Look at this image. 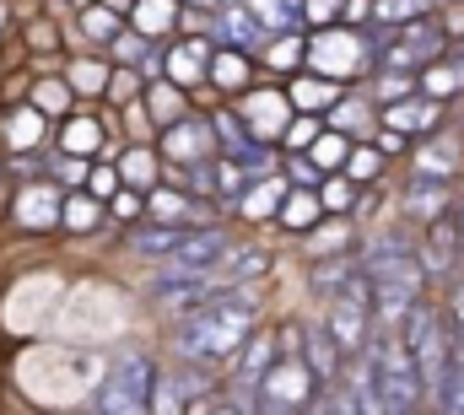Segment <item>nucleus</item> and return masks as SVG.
<instances>
[{"label":"nucleus","mask_w":464,"mask_h":415,"mask_svg":"<svg viewBox=\"0 0 464 415\" xmlns=\"http://www.w3.org/2000/svg\"><path fill=\"white\" fill-rule=\"evenodd\" d=\"M151 378L157 362L146 351H119L103 383L92 389V415H151Z\"/></svg>","instance_id":"1"},{"label":"nucleus","mask_w":464,"mask_h":415,"mask_svg":"<svg viewBox=\"0 0 464 415\" xmlns=\"http://www.w3.org/2000/svg\"><path fill=\"white\" fill-rule=\"evenodd\" d=\"M303 71H314V76H324V82H341V87H356V82L372 71L367 33L341 27V22L308 33V60H303Z\"/></svg>","instance_id":"2"},{"label":"nucleus","mask_w":464,"mask_h":415,"mask_svg":"<svg viewBox=\"0 0 464 415\" xmlns=\"http://www.w3.org/2000/svg\"><path fill=\"white\" fill-rule=\"evenodd\" d=\"M405 173L411 179H432V184H464V130L443 124L427 140H416L411 157H405Z\"/></svg>","instance_id":"3"},{"label":"nucleus","mask_w":464,"mask_h":415,"mask_svg":"<svg viewBox=\"0 0 464 415\" xmlns=\"http://www.w3.org/2000/svg\"><path fill=\"white\" fill-rule=\"evenodd\" d=\"M232 108H237V119L248 124V135H254V140H265V146H276V140H281V130H286V124H292V113H297L292 98H286V82H265V76H259V82H254V87H248ZM276 151H281V146H276Z\"/></svg>","instance_id":"4"},{"label":"nucleus","mask_w":464,"mask_h":415,"mask_svg":"<svg viewBox=\"0 0 464 415\" xmlns=\"http://www.w3.org/2000/svg\"><path fill=\"white\" fill-rule=\"evenodd\" d=\"M319 378L308 372V362L303 356H281L259 383H254V400H265V405H276V410H292V415H308V405L319 400Z\"/></svg>","instance_id":"5"},{"label":"nucleus","mask_w":464,"mask_h":415,"mask_svg":"<svg viewBox=\"0 0 464 415\" xmlns=\"http://www.w3.org/2000/svg\"><path fill=\"white\" fill-rule=\"evenodd\" d=\"M416 265H421V275H427V292H443L454 275H464V254H459L454 216L421 227V237H416Z\"/></svg>","instance_id":"6"},{"label":"nucleus","mask_w":464,"mask_h":415,"mask_svg":"<svg viewBox=\"0 0 464 415\" xmlns=\"http://www.w3.org/2000/svg\"><path fill=\"white\" fill-rule=\"evenodd\" d=\"M157 157L168 168H195V162H211L217 157V135H211V113H184L179 124L157 130Z\"/></svg>","instance_id":"7"},{"label":"nucleus","mask_w":464,"mask_h":415,"mask_svg":"<svg viewBox=\"0 0 464 415\" xmlns=\"http://www.w3.org/2000/svg\"><path fill=\"white\" fill-rule=\"evenodd\" d=\"M459 200V184H432V179H400V189H394V216L405 221V227H432V221H443L449 210Z\"/></svg>","instance_id":"8"},{"label":"nucleus","mask_w":464,"mask_h":415,"mask_svg":"<svg viewBox=\"0 0 464 415\" xmlns=\"http://www.w3.org/2000/svg\"><path fill=\"white\" fill-rule=\"evenodd\" d=\"M270 270H276V248L237 237L227 254L217 259V270H211L206 281H211V292H217V286H265V281H270Z\"/></svg>","instance_id":"9"},{"label":"nucleus","mask_w":464,"mask_h":415,"mask_svg":"<svg viewBox=\"0 0 464 415\" xmlns=\"http://www.w3.org/2000/svg\"><path fill=\"white\" fill-rule=\"evenodd\" d=\"M206 38H211L217 49H243V54H259V49L270 43V33L259 27V16H254L243 0H227V5H217V11H211Z\"/></svg>","instance_id":"10"},{"label":"nucleus","mask_w":464,"mask_h":415,"mask_svg":"<svg viewBox=\"0 0 464 415\" xmlns=\"http://www.w3.org/2000/svg\"><path fill=\"white\" fill-rule=\"evenodd\" d=\"M378 124H383V130H400L405 140H427L432 130L449 124V108L432 103V98H421V92H411V98H400V103L378 108Z\"/></svg>","instance_id":"11"},{"label":"nucleus","mask_w":464,"mask_h":415,"mask_svg":"<svg viewBox=\"0 0 464 415\" xmlns=\"http://www.w3.org/2000/svg\"><path fill=\"white\" fill-rule=\"evenodd\" d=\"M211 38H168V76L173 87H184L189 98L206 92V71H211Z\"/></svg>","instance_id":"12"},{"label":"nucleus","mask_w":464,"mask_h":415,"mask_svg":"<svg viewBox=\"0 0 464 415\" xmlns=\"http://www.w3.org/2000/svg\"><path fill=\"white\" fill-rule=\"evenodd\" d=\"M276 362H281V329H276V323H254V329H248V340L237 345V356H232L227 367H232V378H237V383H248V389H254Z\"/></svg>","instance_id":"13"},{"label":"nucleus","mask_w":464,"mask_h":415,"mask_svg":"<svg viewBox=\"0 0 464 415\" xmlns=\"http://www.w3.org/2000/svg\"><path fill=\"white\" fill-rule=\"evenodd\" d=\"M319 323L330 329V340L341 345V356H346V362H351V356H362V351H367V340H372V308H356V303H341V297L319 308Z\"/></svg>","instance_id":"14"},{"label":"nucleus","mask_w":464,"mask_h":415,"mask_svg":"<svg viewBox=\"0 0 464 415\" xmlns=\"http://www.w3.org/2000/svg\"><path fill=\"white\" fill-rule=\"evenodd\" d=\"M254 82H259V60H254V54H243V49H211L206 87H211L222 103H237Z\"/></svg>","instance_id":"15"},{"label":"nucleus","mask_w":464,"mask_h":415,"mask_svg":"<svg viewBox=\"0 0 464 415\" xmlns=\"http://www.w3.org/2000/svg\"><path fill=\"white\" fill-rule=\"evenodd\" d=\"M324 130H335V135H346V140H372L383 124H378V103L362 92V87H346L330 113H324Z\"/></svg>","instance_id":"16"},{"label":"nucleus","mask_w":464,"mask_h":415,"mask_svg":"<svg viewBox=\"0 0 464 415\" xmlns=\"http://www.w3.org/2000/svg\"><path fill=\"white\" fill-rule=\"evenodd\" d=\"M286 179L281 173H270V179H248V189L232 200V221L237 227H270L276 221V210H281V200H286Z\"/></svg>","instance_id":"17"},{"label":"nucleus","mask_w":464,"mask_h":415,"mask_svg":"<svg viewBox=\"0 0 464 415\" xmlns=\"http://www.w3.org/2000/svg\"><path fill=\"white\" fill-rule=\"evenodd\" d=\"M60 184H49V179H33V184H22V195H16V206H11V221L22 227V232H49V227H60Z\"/></svg>","instance_id":"18"},{"label":"nucleus","mask_w":464,"mask_h":415,"mask_svg":"<svg viewBox=\"0 0 464 415\" xmlns=\"http://www.w3.org/2000/svg\"><path fill=\"white\" fill-rule=\"evenodd\" d=\"M416 92L421 98H432V103H454V98H464V43H449L421 76H416Z\"/></svg>","instance_id":"19"},{"label":"nucleus","mask_w":464,"mask_h":415,"mask_svg":"<svg viewBox=\"0 0 464 415\" xmlns=\"http://www.w3.org/2000/svg\"><path fill=\"white\" fill-rule=\"evenodd\" d=\"M254 60H259V76H265V82H292V76L303 71V60H308V33H303V27H297V33H276Z\"/></svg>","instance_id":"20"},{"label":"nucleus","mask_w":464,"mask_h":415,"mask_svg":"<svg viewBox=\"0 0 464 415\" xmlns=\"http://www.w3.org/2000/svg\"><path fill=\"white\" fill-rule=\"evenodd\" d=\"M297 356L308 362V372H314L319 383H341L346 356H341V345L330 340V329H324L319 318H303V345H297Z\"/></svg>","instance_id":"21"},{"label":"nucleus","mask_w":464,"mask_h":415,"mask_svg":"<svg viewBox=\"0 0 464 415\" xmlns=\"http://www.w3.org/2000/svg\"><path fill=\"white\" fill-rule=\"evenodd\" d=\"M351 270H356V254H324V259H303V286H308V297L324 308V303H335V297H341V286L351 281Z\"/></svg>","instance_id":"22"},{"label":"nucleus","mask_w":464,"mask_h":415,"mask_svg":"<svg viewBox=\"0 0 464 415\" xmlns=\"http://www.w3.org/2000/svg\"><path fill=\"white\" fill-rule=\"evenodd\" d=\"M119 184L124 189H157L162 184V157H157V140H124V151H119Z\"/></svg>","instance_id":"23"},{"label":"nucleus","mask_w":464,"mask_h":415,"mask_svg":"<svg viewBox=\"0 0 464 415\" xmlns=\"http://www.w3.org/2000/svg\"><path fill=\"white\" fill-rule=\"evenodd\" d=\"M356 243H362V227L351 221V216H324L308 237H297V248H303V259H324V254H356Z\"/></svg>","instance_id":"24"},{"label":"nucleus","mask_w":464,"mask_h":415,"mask_svg":"<svg viewBox=\"0 0 464 415\" xmlns=\"http://www.w3.org/2000/svg\"><path fill=\"white\" fill-rule=\"evenodd\" d=\"M179 0H135V11L124 16L140 38H151V43H168V38H179Z\"/></svg>","instance_id":"25"},{"label":"nucleus","mask_w":464,"mask_h":415,"mask_svg":"<svg viewBox=\"0 0 464 415\" xmlns=\"http://www.w3.org/2000/svg\"><path fill=\"white\" fill-rule=\"evenodd\" d=\"M103 146H109V130H103V119H92V113H71L65 124H60V151L65 157H103Z\"/></svg>","instance_id":"26"},{"label":"nucleus","mask_w":464,"mask_h":415,"mask_svg":"<svg viewBox=\"0 0 464 415\" xmlns=\"http://www.w3.org/2000/svg\"><path fill=\"white\" fill-rule=\"evenodd\" d=\"M319 221H324L319 189H286V200H281V210H276L270 227H281V232H292V237H308Z\"/></svg>","instance_id":"27"},{"label":"nucleus","mask_w":464,"mask_h":415,"mask_svg":"<svg viewBox=\"0 0 464 415\" xmlns=\"http://www.w3.org/2000/svg\"><path fill=\"white\" fill-rule=\"evenodd\" d=\"M341 92H346L341 82H324V76H314V71H297V76L286 82V98H292V108H297V113H319V119L330 113V103H335Z\"/></svg>","instance_id":"28"},{"label":"nucleus","mask_w":464,"mask_h":415,"mask_svg":"<svg viewBox=\"0 0 464 415\" xmlns=\"http://www.w3.org/2000/svg\"><path fill=\"white\" fill-rule=\"evenodd\" d=\"M140 103H146V113H151L157 130H168V124H179L184 113H195V98H189L184 87H173V82H146Z\"/></svg>","instance_id":"29"},{"label":"nucleus","mask_w":464,"mask_h":415,"mask_svg":"<svg viewBox=\"0 0 464 415\" xmlns=\"http://www.w3.org/2000/svg\"><path fill=\"white\" fill-rule=\"evenodd\" d=\"M179 237H184V227H157V221H135L130 232H124V248L130 254H140V259H162L168 265V254L179 248Z\"/></svg>","instance_id":"30"},{"label":"nucleus","mask_w":464,"mask_h":415,"mask_svg":"<svg viewBox=\"0 0 464 415\" xmlns=\"http://www.w3.org/2000/svg\"><path fill=\"white\" fill-rule=\"evenodd\" d=\"M341 173H346L356 189H372V184H383L389 162L378 157V146H372V140H351V151H346V162H341Z\"/></svg>","instance_id":"31"},{"label":"nucleus","mask_w":464,"mask_h":415,"mask_svg":"<svg viewBox=\"0 0 464 415\" xmlns=\"http://www.w3.org/2000/svg\"><path fill=\"white\" fill-rule=\"evenodd\" d=\"M103 216H109V206L92 200L87 189H71V195L60 200V227H65V232H98Z\"/></svg>","instance_id":"32"},{"label":"nucleus","mask_w":464,"mask_h":415,"mask_svg":"<svg viewBox=\"0 0 464 415\" xmlns=\"http://www.w3.org/2000/svg\"><path fill=\"white\" fill-rule=\"evenodd\" d=\"M189 405L195 400H189L179 367H157V378H151V415H184Z\"/></svg>","instance_id":"33"},{"label":"nucleus","mask_w":464,"mask_h":415,"mask_svg":"<svg viewBox=\"0 0 464 415\" xmlns=\"http://www.w3.org/2000/svg\"><path fill=\"white\" fill-rule=\"evenodd\" d=\"M109 76H114V65H109V60H98V54H87V60H71L65 87H71V92H82V98H103V92H109Z\"/></svg>","instance_id":"34"},{"label":"nucleus","mask_w":464,"mask_h":415,"mask_svg":"<svg viewBox=\"0 0 464 415\" xmlns=\"http://www.w3.org/2000/svg\"><path fill=\"white\" fill-rule=\"evenodd\" d=\"M119 27H124V16H114V11H109V5H98V0L82 11V38H87L92 49H109V43L119 38Z\"/></svg>","instance_id":"35"},{"label":"nucleus","mask_w":464,"mask_h":415,"mask_svg":"<svg viewBox=\"0 0 464 415\" xmlns=\"http://www.w3.org/2000/svg\"><path fill=\"white\" fill-rule=\"evenodd\" d=\"M5 140H11L16 151H33V146L44 140V113H38V108H16V113H5Z\"/></svg>","instance_id":"36"},{"label":"nucleus","mask_w":464,"mask_h":415,"mask_svg":"<svg viewBox=\"0 0 464 415\" xmlns=\"http://www.w3.org/2000/svg\"><path fill=\"white\" fill-rule=\"evenodd\" d=\"M319 130H324V119H319V113H292V124H286V130H281V140H276V146H281V157L308 151V146L319 140Z\"/></svg>","instance_id":"37"},{"label":"nucleus","mask_w":464,"mask_h":415,"mask_svg":"<svg viewBox=\"0 0 464 415\" xmlns=\"http://www.w3.org/2000/svg\"><path fill=\"white\" fill-rule=\"evenodd\" d=\"M346 151H351L346 135H335V130H319V140H314V146H308L303 157H314V168H319V173H341Z\"/></svg>","instance_id":"38"},{"label":"nucleus","mask_w":464,"mask_h":415,"mask_svg":"<svg viewBox=\"0 0 464 415\" xmlns=\"http://www.w3.org/2000/svg\"><path fill=\"white\" fill-rule=\"evenodd\" d=\"M319 206H324V216H351V206H356V184H351L346 173H324Z\"/></svg>","instance_id":"39"},{"label":"nucleus","mask_w":464,"mask_h":415,"mask_svg":"<svg viewBox=\"0 0 464 415\" xmlns=\"http://www.w3.org/2000/svg\"><path fill=\"white\" fill-rule=\"evenodd\" d=\"M146 49H151V38H140V33L124 22V27H119V38L103 49V54H109V65H130V71H135V65L146 60Z\"/></svg>","instance_id":"40"},{"label":"nucleus","mask_w":464,"mask_h":415,"mask_svg":"<svg viewBox=\"0 0 464 415\" xmlns=\"http://www.w3.org/2000/svg\"><path fill=\"white\" fill-rule=\"evenodd\" d=\"M308 415H356V394H351L346 383H324L319 400L308 405Z\"/></svg>","instance_id":"41"},{"label":"nucleus","mask_w":464,"mask_h":415,"mask_svg":"<svg viewBox=\"0 0 464 415\" xmlns=\"http://www.w3.org/2000/svg\"><path fill=\"white\" fill-rule=\"evenodd\" d=\"M140 92H146L140 71H130V65H114V76H109V92H103V98H109L114 108H124V103H135Z\"/></svg>","instance_id":"42"},{"label":"nucleus","mask_w":464,"mask_h":415,"mask_svg":"<svg viewBox=\"0 0 464 415\" xmlns=\"http://www.w3.org/2000/svg\"><path fill=\"white\" fill-rule=\"evenodd\" d=\"M109 221H119V227L146 221V195H140V189H119L114 200H109Z\"/></svg>","instance_id":"43"},{"label":"nucleus","mask_w":464,"mask_h":415,"mask_svg":"<svg viewBox=\"0 0 464 415\" xmlns=\"http://www.w3.org/2000/svg\"><path fill=\"white\" fill-rule=\"evenodd\" d=\"M438 303H443V318H449V329L454 334H464V275H454L443 292H432Z\"/></svg>","instance_id":"44"},{"label":"nucleus","mask_w":464,"mask_h":415,"mask_svg":"<svg viewBox=\"0 0 464 415\" xmlns=\"http://www.w3.org/2000/svg\"><path fill=\"white\" fill-rule=\"evenodd\" d=\"M119 189H124V184H119L114 162H92V173H87V195H92V200H114Z\"/></svg>","instance_id":"45"},{"label":"nucleus","mask_w":464,"mask_h":415,"mask_svg":"<svg viewBox=\"0 0 464 415\" xmlns=\"http://www.w3.org/2000/svg\"><path fill=\"white\" fill-rule=\"evenodd\" d=\"M341 5H346V0H303V27H308V33L335 27V22H341Z\"/></svg>","instance_id":"46"},{"label":"nucleus","mask_w":464,"mask_h":415,"mask_svg":"<svg viewBox=\"0 0 464 415\" xmlns=\"http://www.w3.org/2000/svg\"><path fill=\"white\" fill-rule=\"evenodd\" d=\"M33 108H38V113H65V108H71V87H65V82H38V87H33Z\"/></svg>","instance_id":"47"},{"label":"nucleus","mask_w":464,"mask_h":415,"mask_svg":"<svg viewBox=\"0 0 464 415\" xmlns=\"http://www.w3.org/2000/svg\"><path fill=\"white\" fill-rule=\"evenodd\" d=\"M87 173H92V162H87V157H65V151L54 157V179H60L65 189H87Z\"/></svg>","instance_id":"48"},{"label":"nucleus","mask_w":464,"mask_h":415,"mask_svg":"<svg viewBox=\"0 0 464 415\" xmlns=\"http://www.w3.org/2000/svg\"><path fill=\"white\" fill-rule=\"evenodd\" d=\"M372 146H378V157H383V162H394V157H411V146H416V140H405L400 130H378V135H372Z\"/></svg>","instance_id":"49"},{"label":"nucleus","mask_w":464,"mask_h":415,"mask_svg":"<svg viewBox=\"0 0 464 415\" xmlns=\"http://www.w3.org/2000/svg\"><path fill=\"white\" fill-rule=\"evenodd\" d=\"M341 27H356V33L372 27V0H346L341 5Z\"/></svg>","instance_id":"50"},{"label":"nucleus","mask_w":464,"mask_h":415,"mask_svg":"<svg viewBox=\"0 0 464 415\" xmlns=\"http://www.w3.org/2000/svg\"><path fill=\"white\" fill-rule=\"evenodd\" d=\"M33 49H54V27L49 22H33Z\"/></svg>","instance_id":"51"},{"label":"nucleus","mask_w":464,"mask_h":415,"mask_svg":"<svg viewBox=\"0 0 464 415\" xmlns=\"http://www.w3.org/2000/svg\"><path fill=\"white\" fill-rule=\"evenodd\" d=\"M179 5H184V11H206V16H211V11H217V5H227V0H179Z\"/></svg>","instance_id":"52"},{"label":"nucleus","mask_w":464,"mask_h":415,"mask_svg":"<svg viewBox=\"0 0 464 415\" xmlns=\"http://www.w3.org/2000/svg\"><path fill=\"white\" fill-rule=\"evenodd\" d=\"M449 216H454V232H459V254H464V195L454 200V210H449Z\"/></svg>","instance_id":"53"},{"label":"nucleus","mask_w":464,"mask_h":415,"mask_svg":"<svg viewBox=\"0 0 464 415\" xmlns=\"http://www.w3.org/2000/svg\"><path fill=\"white\" fill-rule=\"evenodd\" d=\"M98 5H109L114 16H130V11H135V0H98Z\"/></svg>","instance_id":"54"},{"label":"nucleus","mask_w":464,"mask_h":415,"mask_svg":"<svg viewBox=\"0 0 464 415\" xmlns=\"http://www.w3.org/2000/svg\"><path fill=\"white\" fill-rule=\"evenodd\" d=\"M71 5H76V11H87V5H92V0H71Z\"/></svg>","instance_id":"55"},{"label":"nucleus","mask_w":464,"mask_h":415,"mask_svg":"<svg viewBox=\"0 0 464 415\" xmlns=\"http://www.w3.org/2000/svg\"><path fill=\"white\" fill-rule=\"evenodd\" d=\"M0 27H5V5H0Z\"/></svg>","instance_id":"56"},{"label":"nucleus","mask_w":464,"mask_h":415,"mask_svg":"<svg viewBox=\"0 0 464 415\" xmlns=\"http://www.w3.org/2000/svg\"><path fill=\"white\" fill-rule=\"evenodd\" d=\"M459 195H464V184H459Z\"/></svg>","instance_id":"57"},{"label":"nucleus","mask_w":464,"mask_h":415,"mask_svg":"<svg viewBox=\"0 0 464 415\" xmlns=\"http://www.w3.org/2000/svg\"><path fill=\"white\" fill-rule=\"evenodd\" d=\"M459 340H464V334H459Z\"/></svg>","instance_id":"58"}]
</instances>
